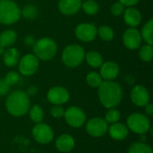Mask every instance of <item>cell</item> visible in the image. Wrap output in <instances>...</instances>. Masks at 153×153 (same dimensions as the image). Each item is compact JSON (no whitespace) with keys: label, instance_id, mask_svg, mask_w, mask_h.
<instances>
[{"label":"cell","instance_id":"6da1fadb","mask_svg":"<svg viewBox=\"0 0 153 153\" xmlns=\"http://www.w3.org/2000/svg\"><path fill=\"white\" fill-rule=\"evenodd\" d=\"M98 89L99 99L104 108H113L120 104L123 91L119 83L114 81H103Z\"/></svg>","mask_w":153,"mask_h":153},{"label":"cell","instance_id":"7a4b0ae2","mask_svg":"<svg viewBox=\"0 0 153 153\" xmlns=\"http://www.w3.org/2000/svg\"><path fill=\"white\" fill-rule=\"evenodd\" d=\"M5 108L11 116L22 117L28 113L30 108V97L22 91H13L6 98Z\"/></svg>","mask_w":153,"mask_h":153},{"label":"cell","instance_id":"3957f363","mask_svg":"<svg viewBox=\"0 0 153 153\" xmlns=\"http://www.w3.org/2000/svg\"><path fill=\"white\" fill-rule=\"evenodd\" d=\"M33 52L38 59L48 61L56 56L57 46L54 39L50 38H42L33 44Z\"/></svg>","mask_w":153,"mask_h":153},{"label":"cell","instance_id":"277c9868","mask_svg":"<svg viewBox=\"0 0 153 153\" xmlns=\"http://www.w3.org/2000/svg\"><path fill=\"white\" fill-rule=\"evenodd\" d=\"M21 9L13 0H0V23L13 24L21 18Z\"/></svg>","mask_w":153,"mask_h":153},{"label":"cell","instance_id":"5b68a950","mask_svg":"<svg viewBox=\"0 0 153 153\" xmlns=\"http://www.w3.org/2000/svg\"><path fill=\"white\" fill-rule=\"evenodd\" d=\"M85 57L84 48L77 44L66 46L62 52V61L67 67H77L80 65Z\"/></svg>","mask_w":153,"mask_h":153},{"label":"cell","instance_id":"8992f818","mask_svg":"<svg viewBox=\"0 0 153 153\" xmlns=\"http://www.w3.org/2000/svg\"><path fill=\"white\" fill-rule=\"evenodd\" d=\"M126 126L129 131L137 134H146L151 129V121L149 117L143 113H133L126 119Z\"/></svg>","mask_w":153,"mask_h":153},{"label":"cell","instance_id":"52a82bcc","mask_svg":"<svg viewBox=\"0 0 153 153\" xmlns=\"http://www.w3.org/2000/svg\"><path fill=\"white\" fill-rule=\"evenodd\" d=\"M64 118L66 124L73 128H80L86 123V115L84 111L81 108L75 106L69 107L65 110Z\"/></svg>","mask_w":153,"mask_h":153},{"label":"cell","instance_id":"ba28073f","mask_svg":"<svg viewBox=\"0 0 153 153\" xmlns=\"http://www.w3.org/2000/svg\"><path fill=\"white\" fill-rule=\"evenodd\" d=\"M85 129L89 135L92 137H101L108 133V124L103 117H96L85 123Z\"/></svg>","mask_w":153,"mask_h":153},{"label":"cell","instance_id":"9c48e42d","mask_svg":"<svg viewBox=\"0 0 153 153\" xmlns=\"http://www.w3.org/2000/svg\"><path fill=\"white\" fill-rule=\"evenodd\" d=\"M32 136L34 140L40 144L50 143L54 139V131L47 124L38 123L32 128Z\"/></svg>","mask_w":153,"mask_h":153},{"label":"cell","instance_id":"30bf717a","mask_svg":"<svg viewBox=\"0 0 153 153\" xmlns=\"http://www.w3.org/2000/svg\"><path fill=\"white\" fill-rule=\"evenodd\" d=\"M19 72L24 76H31L39 69V59L32 54H27L19 60Z\"/></svg>","mask_w":153,"mask_h":153},{"label":"cell","instance_id":"8fae6325","mask_svg":"<svg viewBox=\"0 0 153 153\" xmlns=\"http://www.w3.org/2000/svg\"><path fill=\"white\" fill-rule=\"evenodd\" d=\"M47 99L51 104L61 106L69 100L70 94L65 87L55 86L48 90L47 93Z\"/></svg>","mask_w":153,"mask_h":153},{"label":"cell","instance_id":"7c38bea8","mask_svg":"<svg viewBox=\"0 0 153 153\" xmlns=\"http://www.w3.org/2000/svg\"><path fill=\"white\" fill-rule=\"evenodd\" d=\"M142 36L140 31L135 28H128L123 34V43L126 48L131 50L139 48L142 44Z\"/></svg>","mask_w":153,"mask_h":153},{"label":"cell","instance_id":"4fadbf2b","mask_svg":"<svg viewBox=\"0 0 153 153\" xmlns=\"http://www.w3.org/2000/svg\"><path fill=\"white\" fill-rule=\"evenodd\" d=\"M75 36L83 42H91L97 36V28L91 23H81L75 28Z\"/></svg>","mask_w":153,"mask_h":153},{"label":"cell","instance_id":"5bb4252c","mask_svg":"<svg viewBox=\"0 0 153 153\" xmlns=\"http://www.w3.org/2000/svg\"><path fill=\"white\" fill-rule=\"evenodd\" d=\"M131 100L137 107H144L150 102V93L143 85H135L131 91Z\"/></svg>","mask_w":153,"mask_h":153},{"label":"cell","instance_id":"9a60e30c","mask_svg":"<svg viewBox=\"0 0 153 153\" xmlns=\"http://www.w3.org/2000/svg\"><path fill=\"white\" fill-rule=\"evenodd\" d=\"M100 74L103 81H113L119 74V66L117 63L108 61L100 65Z\"/></svg>","mask_w":153,"mask_h":153},{"label":"cell","instance_id":"2e32d148","mask_svg":"<svg viewBox=\"0 0 153 153\" xmlns=\"http://www.w3.org/2000/svg\"><path fill=\"white\" fill-rule=\"evenodd\" d=\"M82 0H59L58 10L64 15H74L82 8Z\"/></svg>","mask_w":153,"mask_h":153},{"label":"cell","instance_id":"e0dca14e","mask_svg":"<svg viewBox=\"0 0 153 153\" xmlns=\"http://www.w3.org/2000/svg\"><path fill=\"white\" fill-rule=\"evenodd\" d=\"M108 133L112 139L117 141H123L128 136L129 129L126 125L120 122H117L108 126Z\"/></svg>","mask_w":153,"mask_h":153},{"label":"cell","instance_id":"ac0fdd59","mask_svg":"<svg viewBox=\"0 0 153 153\" xmlns=\"http://www.w3.org/2000/svg\"><path fill=\"white\" fill-rule=\"evenodd\" d=\"M75 146L74 138L67 134H63L56 140V148L60 152L67 153L74 150Z\"/></svg>","mask_w":153,"mask_h":153},{"label":"cell","instance_id":"d6986e66","mask_svg":"<svg viewBox=\"0 0 153 153\" xmlns=\"http://www.w3.org/2000/svg\"><path fill=\"white\" fill-rule=\"evenodd\" d=\"M123 14H124L125 22L132 28L137 27L142 22V14L140 11L134 7L131 6V7L125 9V12Z\"/></svg>","mask_w":153,"mask_h":153},{"label":"cell","instance_id":"ffe728a7","mask_svg":"<svg viewBox=\"0 0 153 153\" xmlns=\"http://www.w3.org/2000/svg\"><path fill=\"white\" fill-rule=\"evenodd\" d=\"M20 60V53L14 48H8L3 53V61L7 67H13L18 65Z\"/></svg>","mask_w":153,"mask_h":153},{"label":"cell","instance_id":"44dd1931","mask_svg":"<svg viewBox=\"0 0 153 153\" xmlns=\"http://www.w3.org/2000/svg\"><path fill=\"white\" fill-rule=\"evenodd\" d=\"M17 39V34L13 30H6L0 34V46L3 48H10Z\"/></svg>","mask_w":153,"mask_h":153},{"label":"cell","instance_id":"7402d4cb","mask_svg":"<svg viewBox=\"0 0 153 153\" xmlns=\"http://www.w3.org/2000/svg\"><path fill=\"white\" fill-rule=\"evenodd\" d=\"M87 64L93 67V68H99L103 64V57L102 56L96 51H90L88 53H85V57Z\"/></svg>","mask_w":153,"mask_h":153},{"label":"cell","instance_id":"603a6c76","mask_svg":"<svg viewBox=\"0 0 153 153\" xmlns=\"http://www.w3.org/2000/svg\"><path fill=\"white\" fill-rule=\"evenodd\" d=\"M142 39L150 45L153 44V20L151 19L143 25L142 31L140 32Z\"/></svg>","mask_w":153,"mask_h":153},{"label":"cell","instance_id":"cb8c5ba5","mask_svg":"<svg viewBox=\"0 0 153 153\" xmlns=\"http://www.w3.org/2000/svg\"><path fill=\"white\" fill-rule=\"evenodd\" d=\"M28 112L30 115V118L32 122H34L35 124L42 122L44 118V110L40 106L33 105L31 108H30Z\"/></svg>","mask_w":153,"mask_h":153},{"label":"cell","instance_id":"d4e9b609","mask_svg":"<svg viewBox=\"0 0 153 153\" xmlns=\"http://www.w3.org/2000/svg\"><path fill=\"white\" fill-rule=\"evenodd\" d=\"M128 153H153V151L152 147L145 143L137 142L130 145Z\"/></svg>","mask_w":153,"mask_h":153},{"label":"cell","instance_id":"484cf974","mask_svg":"<svg viewBox=\"0 0 153 153\" xmlns=\"http://www.w3.org/2000/svg\"><path fill=\"white\" fill-rule=\"evenodd\" d=\"M97 35H99V37L104 41H110L114 39L115 33L111 27L104 25L97 28Z\"/></svg>","mask_w":153,"mask_h":153},{"label":"cell","instance_id":"4316f807","mask_svg":"<svg viewBox=\"0 0 153 153\" xmlns=\"http://www.w3.org/2000/svg\"><path fill=\"white\" fill-rule=\"evenodd\" d=\"M85 80L87 84L91 88H99L103 82V79L100 76V74L96 72H91L87 74Z\"/></svg>","mask_w":153,"mask_h":153},{"label":"cell","instance_id":"83f0119b","mask_svg":"<svg viewBox=\"0 0 153 153\" xmlns=\"http://www.w3.org/2000/svg\"><path fill=\"white\" fill-rule=\"evenodd\" d=\"M82 8L84 13L89 15H94L98 13L100 10L99 4L94 0H86L84 3L82 4Z\"/></svg>","mask_w":153,"mask_h":153},{"label":"cell","instance_id":"f1b7e54d","mask_svg":"<svg viewBox=\"0 0 153 153\" xmlns=\"http://www.w3.org/2000/svg\"><path fill=\"white\" fill-rule=\"evenodd\" d=\"M139 56L143 62H151L153 57L152 45L146 44L143 46L139 51Z\"/></svg>","mask_w":153,"mask_h":153},{"label":"cell","instance_id":"f546056e","mask_svg":"<svg viewBox=\"0 0 153 153\" xmlns=\"http://www.w3.org/2000/svg\"><path fill=\"white\" fill-rule=\"evenodd\" d=\"M21 15L25 19L33 20L38 15V9L34 4H27L21 10Z\"/></svg>","mask_w":153,"mask_h":153},{"label":"cell","instance_id":"4dcf8cb0","mask_svg":"<svg viewBox=\"0 0 153 153\" xmlns=\"http://www.w3.org/2000/svg\"><path fill=\"white\" fill-rule=\"evenodd\" d=\"M121 118V113L118 109H117L116 108H108V112L106 113L105 116V120L108 124H114L117 122H119Z\"/></svg>","mask_w":153,"mask_h":153},{"label":"cell","instance_id":"1f68e13d","mask_svg":"<svg viewBox=\"0 0 153 153\" xmlns=\"http://www.w3.org/2000/svg\"><path fill=\"white\" fill-rule=\"evenodd\" d=\"M4 81L9 85V86H13V85H15L16 83L19 82L20 81V75L19 74H17L16 72H8L4 78Z\"/></svg>","mask_w":153,"mask_h":153},{"label":"cell","instance_id":"d6a6232c","mask_svg":"<svg viewBox=\"0 0 153 153\" xmlns=\"http://www.w3.org/2000/svg\"><path fill=\"white\" fill-rule=\"evenodd\" d=\"M49 114L51 117H53L54 118H61L64 117L65 115V109L59 106V105H54L50 109H49Z\"/></svg>","mask_w":153,"mask_h":153},{"label":"cell","instance_id":"836d02e7","mask_svg":"<svg viewBox=\"0 0 153 153\" xmlns=\"http://www.w3.org/2000/svg\"><path fill=\"white\" fill-rule=\"evenodd\" d=\"M110 11H111V13L114 16H120L125 12V5L122 3H120L119 1L116 2L115 4H112V6L110 8Z\"/></svg>","mask_w":153,"mask_h":153},{"label":"cell","instance_id":"e575fe53","mask_svg":"<svg viewBox=\"0 0 153 153\" xmlns=\"http://www.w3.org/2000/svg\"><path fill=\"white\" fill-rule=\"evenodd\" d=\"M10 90V86L3 80L0 79V96H5Z\"/></svg>","mask_w":153,"mask_h":153},{"label":"cell","instance_id":"d590c367","mask_svg":"<svg viewBox=\"0 0 153 153\" xmlns=\"http://www.w3.org/2000/svg\"><path fill=\"white\" fill-rule=\"evenodd\" d=\"M119 2L122 3L125 6L131 7V6H134V4H136L139 2V0H119Z\"/></svg>","mask_w":153,"mask_h":153},{"label":"cell","instance_id":"8d00e7d4","mask_svg":"<svg viewBox=\"0 0 153 153\" xmlns=\"http://www.w3.org/2000/svg\"><path fill=\"white\" fill-rule=\"evenodd\" d=\"M144 108H145V112H146V114L148 115V116H153V105L152 103H148L146 106H144Z\"/></svg>","mask_w":153,"mask_h":153},{"label":"cell","instance_id":"74e56055","mask_svg":"<svg viewBox=\"0 0 153 153\" xmlns=\"http://www.w3.org/2000/svg\"><path fill=\"white\" fill-rule=\"evenodd\" d=\"M24 42H25L26 45H28V46H33V44L35 43V40H34V39H33V37L28 35V36L25 38V39H24Z\"/></svg>","mask_w":153,"mask_h":153},{"label":"cell","instance_id":"f35d334b","mask_svg":"<svg viewBox=\"0 0 153 153\" xmlns=\"http://www.w3.org/2000/svg\"><path fill=\"white\" fill-rule=\"evenodd\" d=\"M36 92H37V88L36 87H34V86H31V87H30L29 89H28V91H27V94L30 96V95H31V96H33V95H35L36 94Z\"/></svg>","mask_w":153,"mask_h":153},{"label":"cell","instance_id":"ab89813d","mask_svg":"<svg viewBox=\"0 0 153 153\" xmlns=\"http://www.w3.org/2000/svg\"><path fill=\"white\" fill-rule=\"evenodd\" d=\"M126 82L128 84H133V83L134 82V77H133L132 75H128V76H126Z\"/></svg>","mask_w":153,"mask_h":153},{"label":"cell","instance_id":"60d3db41","mask_svg":"<svg viewBox=\"0 0 153 153\" xmlns=\"http://www.w3.org/2000/svg\"><path fill=\"white\" fill-rule=\"evenodd\" d=\"M4 52V48H3L2 46H0V55H2Z\"/></svg>","mask_w":153,"mask_h":153}]
</instances>
